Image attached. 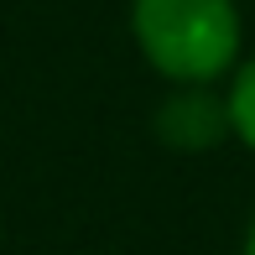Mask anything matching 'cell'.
Wrapping results in <instances>:
<instances>
[{"label": "cell", "instance_id": "obj_1", "mask_svg": "<svg viewBox=\"0 0 255 255\" xmlns=\"http://www.w3.org/2000/svg\"><path fill=\"white\" fill-rule=\"evenodd\" d=\"M130 26L146 63L172 84H214L240 52L235 0H135Z\"/></svg>", "mask_w": 255, "mask_h": 255}, {"label": "cell", "instance_id": "obj_2", "mask_svg": "<svg viewBox=\"0 0 255 255\" xmlns=\"http://www.w3.org/2000/svg\"><path fill=\"white\" fill-rule=\"evenodd\" d=\"M156 135L167 146H177V151H208V146H219L224 135H235L229 130V104L208 84H182V89H172V94L161 99Z\"/></svg>", "mask_w": 255, "mask_h": 255}, {"label": "cell", "instance_id": "obj_3", "mask_svg": "<svg viewBox=\"0 0 255 255\" xmlns=\"http://www.w3.org/2000/svg\"><path fill=\"white\" fill-rule=\"evenodd\" d=\"M224 104H229V130H235L240 141L255 151V57L235 73V84H229Z\"/></svg>", "mask_w": 255, "mask_h": 255}, {"label": "cell", "instance_id": "obj_4", "mask_svg": "<svg viewBox=\"0 0 255 255\" xmlns=\"http://www.w3.org/2000/svg\"><path fill=\"white\" fill-rule=\"evenodd\" d=\"M245 255H255V224H250V235H245Z\"/></svg>", "mask_w": 255, "mask_h": 255}]
</instances>
